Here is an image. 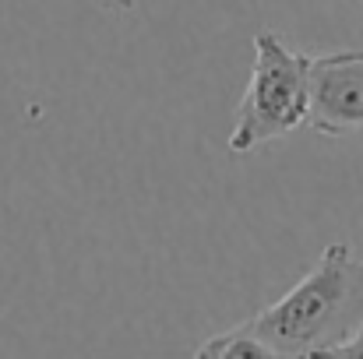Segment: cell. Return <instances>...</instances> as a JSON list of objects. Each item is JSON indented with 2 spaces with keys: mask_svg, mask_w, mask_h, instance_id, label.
I'll list each match as a JSON object with an SVG mask.
<instances>
[{
  "mask_svg": "<svg viewBox=\"0 0 363 359\" xmlns=\"http://www.w3.org/2000/svg\"><path fill=\"white\" fill-rule=\"evenodd\" d=\"M325 356H350V359H363V324L350 335V338H342L339 346H332Z\"/></svg>",
  "mask_w": 363,
  "mask_h": 359,
  "instance_id": "5b68a950",
  "label": "cell"
},
{
  "mask_svg": "<svg viewBox=\"0 0 363 359\" xmlns=\"http://www.w3.org/2000/svg\"><path fill=\"white\" fill-rule=\"evenodd\" d=\"M307 127L325 137L363 130V50L311 57Z\"/></svg>",
  "mask_w": 363,
  "mask_h": 359,
  "instance_id": "3957f363",
  "label": "cell"
},
{
  "mask_svg": "<svg viewBox=\"0 0 363 359\" xmlns=\"http://www.w3.org/2000/svg\"><path fill=\"white\" fill-rule=\"evenodd\" d=\"M194 356H216V359H268L275 356L247 324H237V328H230V331H223V335H212L208 342H201L198 346V353Z\"/></svg>",
  "mask_w": 363,
  "mask_h": 359,
  "instance_id": "277c9868",
  "label": "cell"
},
{
  "mask_svg": "<svg viewBox=\"0 0 363 359\" xmlns=\"http://www.w3.org/2000/svg\"><path fill=\"white\" fill-rule=\"evenodd\" d=\"M311 106V57L286 46L275 32L254 35V71L247 81L233 130L226 148L233 155H247L300 123H307Z\"/></svg>",
  "mask_w": 363,
  "mask_h": 359,
  "instance_id": "7a4b0ae2",
  "label": "cell"
},
{
  "mask_svg": "<svg viewBox=\"0 0 363 359\" xmlns=\"http://www.w3.org/2000/svg\"><path fill=\"white\" fill-rule=\"evenodd\" d=\"M243 324L275 356H325L363 324V257L350 243H328L282 300Z\"/></svg>",
  "mask_w": 363,
  "mask_h": 359,
  "instance_id": "6da1fadb",
  "label": "cell"
},
{
  "mask_svg": "<svg viewBox=\"0 0 363 359\" xmlns=\"http://www.w3.org/2000/svg\"><path fill=\"white\" fill-rule=\"evenodd\" d=\"M89 4H96V7L106 11V14H127V11L134 7V0H89Z\"/></svg>",
  "mask_w": 363,
  "mask_h": 359,
  "instance_id": "8992f818",
  "label": "cell"
}]
</instances>
